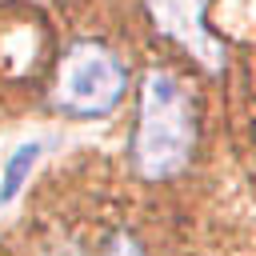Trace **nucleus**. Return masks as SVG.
I'll return each instance as SVG.
<instances>
[{"instance_id":"4","label":"nucleus","mask_w":256,"mask_h":256,"mask_svg":"<svg viewBox=\"0 0 256 256\" xmlns=\"http://www.w3.org/2000/svg\"><path fill=\"white\" fill-rule=\"evenodd\" d=\"M36 156H40V140H28V144H20V148L12 152L8 168H4V180H0V204H8V200L24 188V180H28L32 164H36Z\"/></svg>"},{"instance_id":"1","label":"nucleus","mask_w":256,"mask_h":256,"mask_svg":"<svg viewBox=\"0 0 256 256\" xmlns=\"http://www.w3.org/2000/svg\"><path fill=\"white\" fill-rule=\"evenodd\" d=\"M196 148V112L188 88L172 72H148L140 80L132 168L144 180H172L188 168Z\"/></svg>"},{"instance_id":"3","label":"nucleus","mask_w":256,"mask_h":256,"mask_svg":"<svg viewBox=\"0 0 256 256\" xmlns=\"http://www.w3.org/2000/svg\"><path fill=\"white\" fill-rule=\"evenodd\" d=\"M204 12H208V0H148V16H152V24L164 40L180 44L200 68L224 72L228 44L216 32H208Z\"/></svg>"},{"instance_id":"2","label":"nucleus","mask_w":256,"mask_h":256,"mask_svg":"<svg viewBox=\"0 0 256 256\" xmlns=\"http://www.w3.org/2000/svg\"><path fill=\"white\" fill-rule=\"evenodd\" d=\"M128 88V68L124 60L96 40H76L52 84V104L68 116H108Z\"/></svg>"},{"instance_id":"5","label":"nucleus","mask_w":256,"mask_h":256,"mask_svg":"<svg viewBox=\"0 0 256 256\" xmlns=\"http://www.w3.org/2000/svg\"><path fill=\"white\" fill-rule=\"evenodd\" d=\"M104 256H148V252L140 248V240L132 232H112L104 244Z\"/></svg>"}]
</instances>
